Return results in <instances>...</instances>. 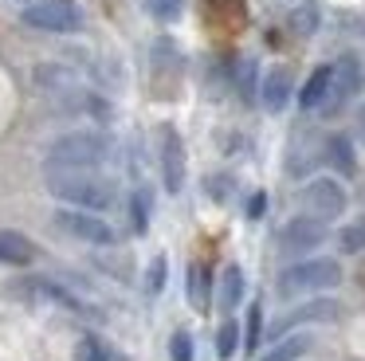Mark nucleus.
I'll return each instance as SVG.
<instances>
[{"mask_svg": "<svg viewBox=\"0 0 365 361\" xmlns=\"http://www.w3.org/2000/svg\"><path fill=\"white\" fill-rule=\"evenodd\" d=\"M48 188L51 196L87 212H103L114 204V185L91 169H48Z\"/></svg>", "mask_w": 365, "mask_h": 361, "instance_id": "obj_1", "label": "nucleus"}, {"mask_svg": "<svg viewBox=\"0 0 365 361\" xmlns=\"http://www.w3.org/2000/svg\"><path fill=\"white\" fill-rule=\"evenodd\" d=\"M110 153V141L95 130H75L63 133V138L51 141L48 149V169H95V165L106 161Z\"/></svg>", "mask_w": 365, "mask_h": 361, "instance_id": "obj_2", "label": "nucleus"}, {"mask_svg": "<svg viewBox=\"0 0 365 361\" xmlns=\"http://www.w3.org/2000/svg\"><path fill=\"white\" fill-rule=\"evenodd\" d=\"M341 283V263L338 259H299L279 275V295H318V290H334Z\"/></svg>", "mask_w": 365, "mask_h": 361, "instance_id": "obj_3", "label": "nucleus"}, {"mask_svg": "<svg viewBox=\"0 0 365 361\" xmlns=\"http://www.w3.org/2000/svg\"><path fill=\"white\" fill-rule=\"evenodd\" d=\"M24 24L40 31H79L83 28V8L75 0H36L24 8Z\"/></svg>", "mask_w": 365, "mask_h": 361, "instance_id": "obj_4", "label": "nucleus"}, {"mask_svg": "<svg viewBox=\"0 0 365 361\" xmlns=\"http://www.w3.org/2000/svg\"><path fill=\"white\" fill-rule=\"evenodd\" d=\"M346 204H349V196L341 188V180H334V177H314L302 188V208H307V216L322 220V224L326 220H338L346 212Z\"/></svg>", "mask_w": 365, "mask_h": 361, "instance_id": "obj_5", "label": "nucleus"}, {"mask_svg": "<svg viewBox=\"0 0 365 361\" xmlns=\"http://www.w3.org/2000/svg\"><path fill=\"white\" fill-rule=\"evenodd\" d=\"M56 224L63 228L67 235H75V240H87V243H114V228L106 224L103 216L87 212V208H63V212H56Z\"/></svg>", "mask_w": 365, "mask_h": 361, "instance_id": "obj_6", "label": "nucleus"}, {"mask_svg": "<svg viewBox=\"0 0 365 361\" xmlns=\"http://www.w3.org/2000/svg\"><path fill=\"white\" fill-rule=\"evenodd\" d=\"M322 240H326V224L314 220V216H294V220H287L283 232H279V248H283V255L314 251Z\"/></svg>", "mask_w": 365, "mask_h": 361, "instance_id": "obj_7", "label": "nucleus"}, {"mask_svg": "<svg viewBox=\"0 0 365 361\" xmlns=\"http://www.w3.org/2000/svg\"><path fill=\"white\" fill-rule=\"evenodd\" d=\"M361 83H365V71H361V63H357V55H341V59L334 63V86H330L326 106L341 110L357 91H361Z\"/></svg>", "mask_w": 365, "mask_h": 361, "instance_id": "obj_8", "label": "nucleus"}, {"mask_svg": "<svg viewBox=\"0 0 365 361\" xmlns=\"http://www.w3.org/2000/svg\"><path fill=\"white\" fill-rule=\"evenodd\" d=\"M161 177H165L169 193H181L185 185V146L177 138V130H161Z\"/></svg>", "mask_w": 365, "mask_h": 361, "instance_id": "obj_9", "label": "nucleus"}, {"mask_svg": "<svg viewBox=\"0 0 365 361\" xmlns=\"http://www.w3.org/2000/svg\"><path fill=\"white\" fill-rule=\"evenodd\" d=\"M338 318V302H330V298H314V302L299 306V310H291L287 318H279L275 326H271V337H283L287 330L294 326H310V322H330Z\"/></svg>", "mask_w": 365, "mask_h": 361, "instance_id": "obj_10", "label": "nucleus"}, {"mask_svg": "<svg viewBox=\"0 0 365 361\" xmlns=\"http://www.w3.org/2000/svg\"><path fill=\"white\" fill-rule=\"evenodd\" d=\"M259 102H263V110H271V114H279V110L291 102V75H287L283 67H275V71H267V75H263Z\"/></svg>", "mask_w": 365, "mask_h": 361, "instance_id": "obj_11", "label": "nucleus"}, {"mask_svg": "<svg viewBox=\"0 0 365 361\" xmlns=\"http://www.w3.org/2000/svg\"><path fill=\"white\" fill-rule=\"evenodd\" d=\"M330 86H334V67H318L314 75L302 83V91H299V106L302 110H318V106H326V98H330Z\"/></svg>", "mask_w": 365, "mask_h": 361, "instance_id": "obj_12", "label": "nucleus"}, {"mask_svg": "<svg viewBox=\"0 0 365 361\" xmlns=\"http://www.w3.org/2000/svg\"><path fill=\"white\" fill-rule=\"evenodd\" d=\"M36 259V248L28 235L20 232H0V263H12V267H24Z\"/></svg>", "mask_w": 365, "mask_h": 361, "instance_id": "obj_13", "label": "nucleus"}, {"mask_svg": "<svg viewBox=\"0 0 365 361\" xmlns=\"http://www.w3.org/2000/svg\"><path fill=\"white\" fill-rule=\"evenodd\" d=\"M326 157H330V165L341 173V177H354L357 173V157H354V141L346 138V133H334L330 141H326Z\"/></svg>", "mask_w": 365, "mask_h": 361, "instance_id": "obj_14", "label": "nucleus"}, {"mask_svg": "<svg viewBox=\"0 0 365 361\" xmlns=\"http://www.w3.org/2000/svg\"><path fill=\"white\" fill-rule=\"evenodd\" d=\"M307 350H310V334H291V337H279L259 361H299Z\"/></svg>", "mask_w": 365, "mask_h": 361, "instance_id": "obj_15", "label": "nucleus"}, {"mask_svg": "<svg viewBox=\"0 0 365 361\" xmlns=\"http://www.w3.org/2000/svg\"><path fill=\"white\" fill-rule=\"evenodd\" d=\"M240 298H244V271H240V267H228L224 279H220V310L232 314L240 306Z\"/></svg>", "mask_w": 365, "mask_h": 361, "instance_id": "obj_16", "label": "nucleus"}, {"mask_svg": "<svg viewBox=\"0 0 365 361\" xmlns=\"http://www.w3.org/2000/svg\"><path fill=\"white\" fill-rule=\"evenodd\" d=\"M75 361H122V353L110 350L106 342H98V337H83L75 345Z\"/></svg>", "mask_w": 365, "mask_h": 361, "instance_id": "obj_17", "label": "nucleus"}, {"mask_svg": "<svg viewBox=\"0 0 365 361\" xmlns=\"http://www.w3.org/2000/svg\"><path fill=\"white\" fill-rule=\"evenodd\" d=\"M189 302L192 310H208V271L200 263L189 267Z\"/></svg>", "mask_w": 365, "mask_h": 361, "instance_id": "obj_18", "label": "nucleus"}, {"mask_svg": "<svg viewBox=\"0 0 365 361\" xmlns=\"http://www.w3.org/2000/svg\"><path fill=\"white\" fill-rule=\"evenodd\" d=\"M338 248L346 251V255H357V251H365V216L341 228V232H338Z\"/></svg>", "mask_w": 365, "mask_h": 361, "instance_id": "obj_19", "label": "nucleus"}, {"mask_svg": "<svg viewBox=\"0 0 365 361\" xmlns=\"http://www.w3.org/2000/svg\"><path fill=\"white\" fill-rule=\"evenodd\" d=\"M145 12H150L153 20H161V24H173V20H181L185 0H145Z\"/></svg>", "mask_w": 365, "mask_h": 361, "instance_id": "obj_20", "label": "nucleus"}, {"mask_svg": "<svg viewBox=\"0 0 365 361\" xmlns=\"http://www.w3.org/2000/svg\"><path fill=\"white\" fill-rule=\"evenodd\" d=\"M236 345H240V322L236 318H228L220 326V334H216V353H220L224 361L232 357V353H236Z\"/></svg>", "mask_w": 365, "mask_h": 361, "instance_id": "obj_21", "label": "nucleus"}, {"mask_svg": "<svg viewBox=\"0 0 365 361\" xmlns=\"http://www.w3.org/2000/svg\"><path fill=\"white\" fill-rule=\"evenodd\" d=\"M314 24H318V12H314V4H310V0L291 12V28L302 31V36H310V31H314Z\"/></svg>", "mask_w": 365, "mask_h": 361, "instance_id": "obj_22", "label": "nucleus"}, {"mask_svg": "<svg viewBox=\"0 0 365 361\" xmlns=\"http://www.w3.org/2000/svg\"><path fill=\"white\" fill-rule=\"evenodd\" d=\"M130 216H134V232H145V224H150V193H145V188H138V193H134Z\"/></svg>", "mask_w": 365, "mask_h": 361, "instance_id": "obj_23", "label": "nucleus"}, {"mask_svg": "<svg viewBox=\"0 0 365 361\" xmlns=\"http://www.w3.org/2000/svg\"><path fill=\"white\" fill-rule=\"evenodd\" d=\"M169 361H192V337L189 330H177L169 337Z\"/></svg>", "mask_w": 365, "mask_h": 361, "instance_id": "obj_24", "label": "nucleus"}, {"mask_svg": "<svg viewBox=\"0 0 365 361\" xmlns=\"http://www.w3.org/2000/svg\"><path fill=\"white\" fill-rule=\"evenodd\" d=\"M161 287H165V255L153 259L150 275H145V290H150V295H161Z\"/></svg>", "mask_w": 365, "mask_h": 361, "instance_id": "obj_25", "label": "nucleus"}, {"mask_svg": "<svg viewBox=\"0 0 365 361\" xmlns=\"http://www.w3.org/2000/svg\"><path fill=\"white\" fill-rule=\"evenodd\" d=\"M259 330H263V306H252L247 310V350H255V342H259Z\"/></svg>", "mask_w": 365, "mask_h": 361, "instance_id": "obj_26", "label": "nucleus"}, {"mask_svg": "<svg viewBox=\"0 0 365 361\" xmlns=\"http://www.w3.org/2000/svg\"><path fill=\"white\" fill-rule=\"evenodd\" d=\"M240 91H244L247 98H252V91H255V63L252 59L240 63Z\"/></svg>", "mask_w": 365, "mask_h": 361, "instance_id": "obj_27", "label": "nucleus"}, {"mask_svg": "<svg viewBox=\"0 0 365 361\" xmlns=\"http://www.w3.org/2000/svg\"><path fill=\"white\" fill-rule=\"evenodd\" d=\"M357 133H361V138H365V106L357 110Z\"/></svg>", "mask_w": 365, "mask_h": 361, "instance_id": "obj_28", "label": "nucleus"}]
</instances>
